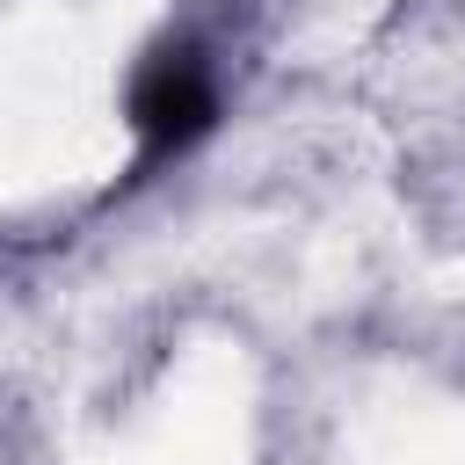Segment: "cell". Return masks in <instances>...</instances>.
Returning a JSON list of instances; mask_svg holds the SVG:
<instances>
[{"mask_svg": "<svg viewBox=\"0 0 465 465\" xmlns=\"http://www.w3.org/2000/svg\"><path fill=\"white\" fill-rule=\"evenodd\" d=\"M211 116H218V87H211L203 58H189V51L153 58V65L138 73V87H131V124H138V138H145L153 153L189 145Z\"/></svg>", "mask_w": 465, "mask_h": 465, "instance_id": "cell-1", "label": "cell"}]
</instances>
